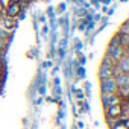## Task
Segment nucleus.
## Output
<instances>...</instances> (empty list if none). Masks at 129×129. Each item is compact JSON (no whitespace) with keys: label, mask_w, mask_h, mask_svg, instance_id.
Wrapping results in <instances>:
<instances>
[{"label":"nucleus","mask_w":129,"mask_h":129,"mask_svg":"<svg viewBox=\"0 0 129 129\" xmlns=\"http://www.w3.org/2000/svg\"><path fill=\"white\" fill-rule=\"evenodd\" d=\"M100 90H102V94H115V91H117V84H115L114 78L102 79V81H100Z\"/></svg>","instance_id":"f257e3e1"},{"label":"nucleus","mask_w":129,"mask_h":129,"mask_svg":"<svg viewBox=\"0 0 129 129\" xmlns=\"http://www.w3.org/2000/svg\"><path fill=\"white\" fill-rule=\"evenodd\" d=\"M21 11H23V6L20 3H8L3 8V15L11 17V18H15V17H18V14Z\"/></svg>","instance_id":"f03ea898"},{"label":"nucleus","mask_w":129,"mask_h":129,"mask_svg":"<svg viewBox=\"0 0 129 129\" xmlns=\"http://www.w3.org/2000/svg\"><path fill=\"white\" fill-rule=\"evenodd\" d=\"M120 102H121V99L117 94H102V105H103L105 109L112 106V105H117Z\"/></svg>","instance_id":"7ed1b4c3"},{"label":"nucleus","mask_w":129,"mask_h":129,"mask_svg":"<svg viewBox=\"0 0 129 129\" xmlns=\"http://www.w3.org/2000/svg\"><path fill=\"white\" fill-rule=\"evenodd\" d=\"M115 66L118 67V70L121 73H129V55H123L117 62H115Z\"/></svg>","instance_id":"20e7f679"},{"label":"nucleus","mask_w":129,"mask_h":129,"mask_svg":"<svg viewBox=\"0 0 129 129\" xmlns=\"http://www.w3.org/2000/svg\"><path fill=\"white\" fill-rule=\"evenodd\" d=\"M0 27L5 29V30H12V29L15 27V21H14V18L6 17V15H2V17H0Z\"/></svg>","instance_id":"39448f33"},{"label":"nucleus","mask_w":129,"mask_h":129,"mask_svg":"<svg viewBox=\"0 0 129 129\" xmlns=\"http://www.w3.org/2000/svg\"><path fill=\"white\" fill-rule=\"evenodd\" d=\"M106 117L108 118H118L120 117V114H121V106H120V103H117V105H112V106H109V108H106Z\"/></svg>","instance_id":"423d86ee"},{"label":"nucleus","mask_w":129,"mask_h":129,"mask_svg":"<svg viewBox=\"0 0 129 129\" xmlns=\"http://www.w3.org/2000/svg\"><path fill=\"white\" fill-rule=\"evenodd\" d=\"M114 81L117 87H126L129 85V73H118L117 76H114Z\"/></svg>","instance_id":"0eeeda50"},{"label":"nucleus","mask_w":129,"mask_h":129,"mask_svg":"<svg viewBox=\"0 0 129 129\" xmlns=\"http://www.w3.org/2000/svg\"><path fill=\"white\" fill-rule=\"evenodd\" d=\"M115 94L121 99V100H124V99H127L129 97V85H126V87H117V91H115Z\"/></svg>","instance_id":"6e6552de"},{"label":"nucleus","mask_w":129,"mask_h":129,"mask_svg":"<svg viewBox=\"0 0 129 129\" xmlns=\"http://www.w3.org/2000/svg\"><path fill=\"white\" fill-rule=\"evenodd\" d=\"M99 78H100V81H102V79L112 78V70L108 69V67H102V66H100V69H99Z\"/></svg>","instance_id":"1a4fd4ad"},{"label":"nucleus","mask_w":129,"mask_h":129,"mask_svg":"<svg viewBox=\"0 0 129 129\" xmlns=\"http://www.w3.org/2000/svg\"><path fill=\"white\" fill-rule=\"evenodd\" d=\"M114 64H115V62H114V61H112V59H111L108 55H106V56L102 59V67H108V69H111V67L114 66Z\"/></svg>","instance_id":"9d476101"},{"label":"nucleus","mask_w":129,"mask_h":129,"mask_svg":"<svg viewBox=\"0 0 129 129\" xmlns=\"http://www.w3.org/2000/svg\"><path fill=\"white\" fill-rule=\"evenodd\" d=\"M118 34H129V23H127V21H124V23L121 24V27H120Z\"/></svg>","instance_id":"9b49d317"},{"label":"nucleus","mask_w":129,"mask_h":129,"mask_svg":"<svg viewBox=\"0 0 129 129\" xmlns=\"http://www.w3.org/2000/svg\"><path fill=\"white\" fill-rule=\"evenodd\" d=\"M75 93H76V97L78 99H81V100L84 99V91L82 90H75Z\"/></svg>","instance_id":"f8f14e48"},{"label":"nucleus","mask_w":129,"mask_h":129,"mask_svg":"<svg viewBox=\"0 0 129 129\" xmlns=\"http://www.w3.org/2000/svg\"><path fill=\"white\" fill-rule=\"evenodd\" d=\"M64 11H66V3H61L59 6H58V9H56V12H64Z\"/></svg>","instance_id":"ddd939ff"},{"label":"nucleus","mask_w":129,"mask_h":129,"mask_svg":"<svg viewBox=\"0 0 129 129\" xmlns=\"http://www.w3.org/2000/svg\"><path fill=\"white\" fill-rule=\"evenodd\" d=\"M78 75H79L81 78H85V70H84L82 67H79V69H78Z\"/></svg>","instance_id":"4468645a"},{"label":"nucleus","mask_w":129,"mask_h":129,"mask_svg":"<svg viewBox=\"0 0 129 129\" xmlns=\"http://www.w3.org/2000/svg\"><path fill=\"white\" fill-rule=\"evenodd\" d=\"M29 2H30V0H18V3H20L21 6H24V5H27Z\"/></svg>","instance_id":"2eb2a0df"},{"label":"nucleus","mask_w":129,"mask_h":129,"mask_svg":"<svg viewBox=\"0 0 129 129\" xmlns=\"http://www.w3.org/2000/svg\"><path fill=\"white\" fill-rule=\"evenodd\" d=\"M79 61H81V64H84V62H85V58H84L82 55H79Z\"/></svg>","instance_id":"dca6fc26"},{"label":"nucleus","mask_w":129,"mask_h":129,"mask_svg":"<svg viewBox=\"0 0 129 129\" xmlns=\"http://www.w3.org/2000/svg\"><path fill=\"white\" fill-rule=\"evenodd\" d=\"M2 15H3V6L0 5V17H2Z\"/></svg>","instance_id":"f3484780"},{"label":"nucleus","mask_w":129,"mask_h":129,"mask_svg":"<svg viewBox=\"0 0 129 129\" xmlns=\"http://www.w3.org/2000/svg\"><path fill=\"white\" fill-rule=\"evenodd\" d=\"M0 91H2V85H0Z\"/></svg>","instance_id":"a211bd4d"},{"label":"nucleus","mask_w":129,"mask_h":129,"mask_svg":"<svg viewBox=\"0 0 129 129\" xmlns=\"http://www.w3.org/2000/svg\"><path fill=\"white\" fill-rule=\"evenodd\" d=\"M0 76H2V75H0ZM0 82H2V78H0Z\"/></svg>","instance_id":"6ab92c4d"}]
</instances>
